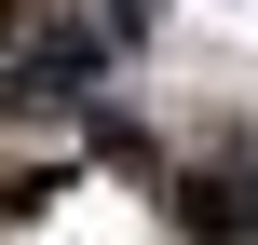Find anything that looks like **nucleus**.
<instances>
[{
    "label": "nucleus",
    "mask_w": 258,
    "mask_h": 245,
    "mask_svg": "<svg viewBox=\"0 0 258 245\" xmlns=\"http://www.w3.org/2000/svg\"><path fill=\"white\" fill-rule=\"evenodd\" d=\"M177 218H190V232H245V191H231V177H190Z\"/></svg>",
    "instance_id": "1"
}]
</instances>
